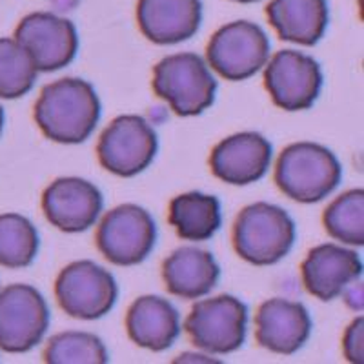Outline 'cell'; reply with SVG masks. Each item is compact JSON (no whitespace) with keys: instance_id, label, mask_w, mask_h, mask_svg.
Returning a JSON list of instances; mask_svg holds the SVG:
<instances>
[{"instance_id":"obj_4","label":"cell","mask_w":364,"mask_h":364,"mask_svg":"<svg viewBox=\"0 0 364 364\" xmlns=\"http://www.w3.org/2000/svg\"><path fill=\"white\" fill-rule=\"evenodd\" d=\"M151 87L178 117H195L215 102L217 80L199 55L177 53L155 66Z\"/></svg>"},{"instance_id":"obj_10","label":"cell","mask_w":364,"mask_h":364,"mask_svg":"<svg viewBox=\"0 0 364 364\" xmlns=\"http://www.w3.org/2000/svg\"><path fill=\"white\" fill-rule=\"evenodd\" d=\"M50 328V308L37 288L11 284L0 291V348L9 353L33 350Z\"/></svg>"},{"instance_id":"obj_20","label":"cell","mask_w":364,"mask_h":364,"mask_svg":"<svg viewBox=\"0 0 364 364\" xmlns=\"http://www.w3.org/2000/svg\"><path fill=\"white\" fill-rule=\"evenodd\" d=\"M266 15L282 41L301 46L317 44L330 22L326 0H272Z\"/></svg>"},{"instance_id":"obj_23","label":"cell","mask_w":364,"mask_h":364,"mask_svg":"<svg viewBox=\"0 0 364 364\" xmlns=\"http://www.w3.org/2000/svg\"><path fill=\"white\" fill-rule=\"evenodd\" d=\"M324 228L331 239L344 245H364V191L350 190L337 197L323 215Z\"/></svg>"},{"instance_id":"obj_18","label":"cell","mask_w":364,"mask_h":364,"mask_svg":"<svg viewBox=\"0 0 364 364\" xmlns=\"http://www.w3.org/2000/svg\"><path fill=\"white\" fill-rule=\"evenodd\" d=\"M126 330L136 346L164 352L181 336V315L177 308L157 295L139 297L126 315Z\"/></svg>"},{"instance_id":"obj_14","label":"cell","mask_w":364,"mask_h":364,"mask_svg":"<svg viewBox=\"0 0 364 364\" xmlns=\"http://www.w3.org/2000/svg\"><path fill=\"white\" fill-rule=\"evenodd\" d=\"M273 148L259 133H237L213 148L210 155L211 173L233 186L261 181L272 164Z\"/></svg>"},{"instance_id":"obj_5","label":"cell","mask_w":364,"mask_h":364,"mask_svg":"<svg viewBox=\"0 0 364 364\" xmlns=\"http://www.w3.org/2000/svg\"><path fill=\"white\" fill-rule=\"evenodd\" d=\"M95 242L104 259L112 264L136 266L154 252L157 224L144 208L122 204L100 220Z\"/></svg>"},{"instance_id":"obj_1","label":"cell","mask_w":364,"mask_h":364,"mask_svg":"<svg viewBox=\"0 0 364 364\" xmlns=\"http://www.w3.org/2000/svg\"><path fill=\"white\" fill-rule=\"evenodd\" d=\"M100 113L99 95L87 80L60 79L41 91L33 119L46 139L80 144L95 132Z\"/></svg>"},{"instance_id":"obj_26","label":"cell","mask_w":364,"mask_h":364,"mask_svg":"<svg viewBox=\"0 0 364 364\" xmlns=\"http://www.w3.org/2000/svg\"><path fill=\"white\" fill-rule=\"evenodd\" d=\"M363 333H364V318H355L350 328L344 333L343 341V350L344 357L353 364H363L364 363V353H363Z\"/></svg>"},{"instance_id":"obj_28","label":"cell","mask_w":364,"mask_h":364,"mask_svg":"<svg viewBox=\"0 0 364 364\" xmlns=\"http://www.w3.org/2000/svg\"><path fill=\"white\" fill-rule=\"evenodd\" d=\"M2 128H4V109L0 106V133H2Z\"/></svg>"},{"instance_id":"obj_21","label":"cell","mask_w":364,"mask_h":364,"mask_svg":"<svg viewBox=\"0 0 364 364\" xmlns=\"http://www.w3.org/2000/svg\"><path fill=\"white\" fill-rule=\"evenodd\" d=\"M168 219L181 239L203 242L219 232L223 223L220 203L213 195L197 191L178 195L170 203Z\"/></svg>"},{"instance_id":"obj_27","label":"cell","mask_w":364,"mask_h":364,"mask_svg":"<svg viewBox=\"0 0 364 364\" xmlns=\"http://www.w3.org/2000/svg\"><path fill=\"white\" fill-rule=\"evenodd\" d=\"M344 301L353 310H363V284L355 281L353 286H348L346 290H344Z\"/></svg>"},{"instance_id":"obj_2","label":"cell","mask_w":364,"mask_h":364,"mask_svg":"<svg viewBox=\"0 0 364 364\" xmlns=\"http://www.w3.org/2000/svg\"><path fill=\"white\" fill-rule=\"evenodd\" d=\"M343 178V166L330 149L314 142H297L279 155L275 182L279 190L302 204L326 199Z\"/></svg>"},{"instance_id":"obj_24","label":"cell","mask_w":364,"mask_h":364,"mask_svg":"<svg viewBox=\"0 0 364 364\" xmlns=\"http://www.w3.org/2000/svg\"><path fill=\"white\" fill-rule=\"evenodd\" d=\"M37 66L15 38H0V99H18L33 90Z\"/></svg>"},{"instance_id":"obj_22","label":"cell","mask_w":364,"mask_h":364,"mask_svg":"<svg viewBox=\"0 0 364 364\" xmlns=\"http://www.w3.org/2000/svg\"><path fill=\"white\" fill-rule=\"evenodd\" d=\"M38 232L18 213L0 215V266L11 269L26 268L38 253Z\"/></svg>"},{"instance_id":"obj_25","label":"cell","mask_w":364,"mask_h":364,"mask_svg":"<svg viewBox=\"0 0 364 364\" xmlns=\"http://www.w3.org/2000/svg\"><path fill=\"white\" fill-rule=\"evenodd\" d=\"M50 364H104L109 360L102 341L86 331H64L51 337L44 352Z\"/></svg>"},{"instance_id":"obj_7","label":"cell","mask_w":364,"mask_h":364,"mask_svg":"<svg viewBox=\"0 0 364 364\" xmlns=\"http://www.w3.org/2000/svg\"><path fill=\"white\" fill-rule=\"evenodd\" d=\"M55 297L70 317L95 321L113 310L119 286L102 266L93 261H77L58 273Z\"/></svg>"},{"instance_id":"obj_3","label":"cell","mask_w":364,"mask_h":364,"mask_svg":"<svg viewBox=\"0 0 364 364\" xmlns=\"http://www.w3.org/2000/svg\"><path fill=\"white\" fill-rule=\"evenodd\" d=\"M295 242V223L282 208L268 203L246 206L233 224V248L255 266L282 261Z\"/></svg>"},{"instance_id":"obj_12","label":"cell","mask_w":364,"mask_h":364,"mask_svg":"<svg viewBox=\"0 0 364 364\" xmlns=\"http://www.w3.org/2000/svg\"><path fill=\"white\" fill-rule=\"evenodd\" d=\"M15 41L29 53L38 71L50 73L73 63L79 35L71 21L53 13H31L15 29Z\"/></svg>"},{"instance_id":"obj_8","label":"cell","mask_w":364,"mask_h":364,"mask_svg":"<svg viewBox=\"0 0 364 364\" xmlns=\"http://www.w3.org/2000/svg\"><path fill=\"white\" fill-rule=\"evenodd\" d=\"M248 308L233 295H219L197 302L184 328L191 343L217 355L237 352L246 339Z\"/></svg>"},{"instance_id":"obj_17","label":"cell","mask_w":364,"mask_h":364,"mask_svg":"<svg viewBox=\"0 0 364 364\" xmlns=\"http://www.w3.org/2000/svg\"><path fill=\"white\" fill-rule=\"evenodd\" d=\"M136 22L149 42L178 44L199 31L203 4L200 0H139Z\"/></svg>"},{"instance_id":"obj_9","label":"cell","mask_w":364,"mask_h":364,"mask_svg":"<svg viewBox=\"0 0 364 364\" xmlns=\"http://www.w3.org/2000/svg\"><path fill=\"white\" fill-rule=\"evenodd\" d=\"M159 149L157 133L139 115H120L104 129L97 155L104 170L119 177L142 173Z\"/></svg>"},{"instance_id":"obj_13","label":"cell","mask_w":364,"mask_h":364,"mask_svg":"<svg viewBox=\"0 0 364 364\" xmlns=\"http://www.w3.org/2000/svg\"><path fill=\"white\" fill-rule=\"evenodd\" d=\"M104 199L99 188L79 177L57 178L42 195V211L64 233L90 230L99 219Z\"/></svg>"},{"instance_id":"obj_6","label":"cell","mask_w":364,"mask_h":364,"mask_svg":"<svg viewBox=\"0 0 364 364\" xmlns=\"http://www.w3.org/2000/svg\"><path fill=\"white\" fill-rule=\"evenodd\" d=\"M269 38L261 26L235 21L223 26L208 42L206 58L220 77L232 82L246 80L266 66Z\"/></svg>"},{"instance_id":"obj_19","label":"cell","mask_w":364,"mask_h":364,"mask_svg":"<svg viewBox=\"0 0 364 364\" xmlns=\"http://www.w3.org/2000/svg\"><path fill=\"white\" fill-rule=\"evenodd\" d=\"M220 268L206 250L178 248L162 264V279L166 290L181 299H200L217 286Z\"/></svg>"},{"instance_id":"obj_29","label":"cell","mask_w":364,"mask_h":364,"mask_svg":"<svg viewBox=\"0 0 364 364\" xmlns=\"http://www.w3.org/2000/svg\"><path fill=\"white\" fill-rule=\"evenodd\" d=\"M235 2H240V4H252V2H259V0H235Z\"/></svg>"},{"instance_id":"obj_11","label":"cell","mask_w":364,"mask_h":364,"mask_svg":"<svg viewBox=\"0 0 364 364\" xmlns=\"http://www.w3.org/2000/svg\"><path fill=\"white\" fill-rule=\"evenodd\" d=\"M264 86L273 104L286 112L311 108L323 90V71L314 57L282 50L266 63Z\"/></svg>"},{"instance_id":"obj_15","label":"cell","mask_w":364,"mask_h":364,"mask_svg":"<svg viewBox=\"0 0 364 364\" xmlns=\"http://www.w3.org/2000/svg\"><path fill=\"white\" fill-rule=\"evenodd\" d=\"M311 333V317L301 302L269 299L255 315L257 343L273 353L294 355Z\"/></svg>"},{"instance_id":"obj_16","label":"cell","mask_w":364,"mask_h":364,"mask_svg":"<svg viewBox=\"0 0 364 364\" xmlns=\"http://www.w3.org/2000/svg\"><path fill=\"white\" fill-rule=\"evenodd\" d=\"M302 282L314 297L333 301L363 275V262L353 250L321 245L311 250L301 266Z\"/></svg>"}]
</instances>
